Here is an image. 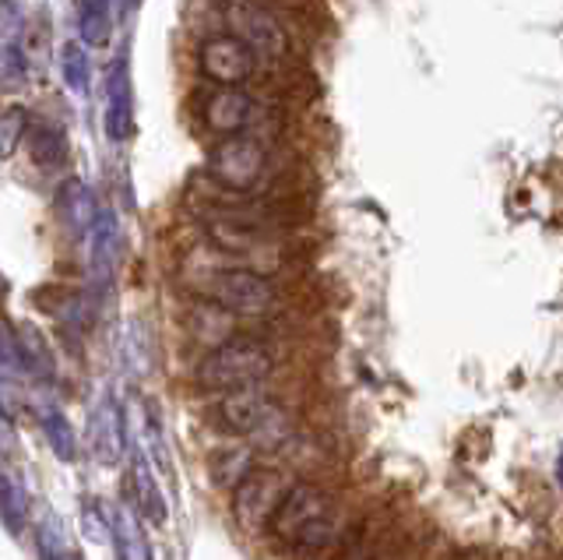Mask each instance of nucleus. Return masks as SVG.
<instances>
[{
	"label": "nucleus",
	"mask_w": 563,
	"mask_h": 560,
	"mask_svg": "<svg viewBox=\"0 0 563 560\" xmlns=\"http://www.w3.org/2000/svg\"><path fill=\"white\" fill-rule=\"evenodd\" d=\"M113 29V11L106 0H78V36L88 46H102L110 40Z\"/></svg>",
	"instance_id": "obj_17"
},
{
	"label": "nucleus",
	"mask_w": 563,
	"mask_h": 560,
	"mask_svg": "<svg viewBox=\"0 0 563 560\" xmlns=\"http://www.w3.org/2000/svg\"><path fill=\"white\" fill-rule=\"evenodd\" d=\"M106 4H110V11H128L134 0H106Z\"/></svg>",
	"instance_id": "obj_22"
},
{
	"label": "nucleus",
	"mask_w": 563,
	"mask_h": 560,
	"mask_svg": "<svg viewBox=\"0 0 563 560\" xmlns=\"http://www.w3.org/2000/svg\"><path fill=\"white\" fill-rule=\"evenodd\" d=\"M374 560H395V557H387V553H377Z\"/></svg>",
	"instance_id": "obj_23"
},
{
	"label": "nucleus",
	"mask_w": 563,
	"mask_h": 560,
	"mask_svg": "<svg viewBox=\"0 0 563 560\" xmlns=\"http://www.w3.org/2000/svg\"><path fill=\"white\" fill-rule=\"evenodd\" d=\"M25 507H29L25 486L14 480L11 469H4V521H8V529H14L18 518H25Z\"/></svg>",
	"instance_id": "obj_20"
},
{
	"label": "nucleus",
	"mask_w": 563,
	"mask_h": 560,
	"mask_svg": "<svg viewBox=\"0 0 563 560\" xmlns=\"http://www.w3.org/2000/svg\"><path fill=\"white\" fill-rule=\"evenodd\" d=\"M225 19L233 25V36H240L257 57L278 61L289 54L286 29H282V22L268 8L254 4V0H233V4L225 8Z\"/></svg>",
	"instance_id": "obj_8"
},
{
	"label": "nucleus",
	"mask_w": 563,
	"mask_h": 560,
	"mask_svg": "<svg viewBox=\"0 0 563 560\" xmlns=\"http://www.w3.org/2000/svg\"><path fill=\"white\" fill-rule=\"evenodd\" d=\"M57 205H60V216L67 222V230L75 237H92L96 222H99V212L102 208L96 205V195L92 187L85 180H67L57 195Z\"/></svg>",
	"instance_id": "obj_12"
},
{
	"label": "nucleus",
	"mask_w": 563,
	"mask_h": 560,
	"mask_svg": "<svg viewBox=\"0 0 563 560\" xmlns=\"http://www.w3.org/2000/svg\"><path fill=\"white\" fill-rule=\"evenodd\" d=\"M25 145H29L32 163L46 173L60 169L67 163V138L57 124H49V120H35V124L29 128Z\"/></svg>",
	"instance_id": "obj_13"
},
{
	"label": "nucleus",
	"mask_w": 563,
	"mask_h": 560,
	"mask_svg": "<svg viewBox=\"0 0 563 560\" xmlns=\"http://www.w3.org/2000/svg\"><path fill=\"white\" fill-rule=\"evenodd\" d=\"M113 550H117V560H148L141 515L131 504H117V512H113Z\"/></svg>",
	"instance_id": "obj_15"
},
{
	"label": "nucleus",
	"mask_w": 563,
	"mask_h": 560,
	"mask_svg": "<svg viewBox=\"0 0 563 560\" xmlns=\"http://www.w3.org/2000/svg\"><path fill=\"white\" fill-rule=\"evenodd\" d=\"M60 67H64V81L75 96H88V81H92V64H88V54L81 50V43H67L60 54Z\"/></svg>",
	"instance_id": "obj_18"
},
{
	"label": "nucleus",
	"mask_w": 563,
	"mask_h": 560,
	"mask_svg": "<svg viewBox=\"0 0 563 560\" xmlns=\"http://www.w3.org/2000/svg\"><path fill=\"white\" fill-rule=\"evenodd\" d=\"M88 437H92V451H96L99 462H117L120 454H123V444H128V430H123V413L113 402V395H102L96 402Z\"/></svg>",
	"instance_id": "obj_11"
},
{
	"label": "nucleus",
	"mask_w": 563,
	"mask_h": 560,
	"mask_svg": "<svg viewBox=\"0 0 563 560\" xmlns=\"http://www.w3.org/2000/svg\"><path fill=\"white\" fill-rule=\"evenodd\" d=\"M29 128H32L29 113L22 107H8V113H4V155H11L18 142H25Z\"/></svg>",
	"instance_id": "obj_21"
},
{
	"label": "nucleus",
	"mask_w": 563,
	"mask_h": 560,
	"mask_svg": "<svg viewBox=\"0 0 563 560\" xmlns=\"http://www.w3.org/2000/svg\"><path fill=\"white\" fill-rule=\"evenodd\" d=\"M257 102L246 96L243 89H216L201 107V120L211 134L219 138H236L246 131V124L254 120Z\"/></svg>",
	"instance_id": "obj_10"
},
{
	"label": "nucleus",
	"mask_w": 563,
	"mask_h": 560,
	"mask_svg": "<svg viewBox=\"0 0 563 560\" xmlns=\"http://www.w3.org/2000/svg\"><path fill=\"white\" fill-rule=\"evenodd\" d=\"M198 67L208 81H216L219 89H240L243 81H251L257 72V54L233 32H219L208 36L198 50Z\"/></svg>",
	"instance_id": "obj_7"
},
{
	"label": "nucleus",
	"mask_w": 563,
	"mask_h": 560,
	"mask_svg": "<svg viewBox=\"0 0 563 560\" xmlns=\"http://www.w3.org/2000/svg\"><path fill=\"white\" fill-rule=\"evenodd\" d=\"M198 293L208 304L236 314V318H261L278 304V286L264 272L246 265L216 268L198 283Z\"/></svg>",
	"instance_id": "obj_3"
},
{
	"label": "nucleus",
	"mask_w": 563,
	"mask_h": 560,
	"mask_svg": "<svg viewBox=\"0 0 563 560\" xmlns=\"http://www.w3.org/2000/svg\"><path fill=\"white\" fill-rule=\"evenodd\" d=\"M208 177L229 195H251L268 177V149L251 134L222 138L208 152Z\"/></svg>",
	"instance_id": "obj_5"
},
{
	"label": "nucleus",
	"mask_w": 563,
	"mask_h": 560,
	"mask_svg": "<svg viewBox=\"0 0 563 560\" xmlns=\"http://www.w3.org/2000/svg\"><path fill=\"white\" fill-rule=\"evenodd\" d=\"M292 490L286 472L272 465H254L233 486V518L246 536H268L282 501Z\"/></svg>",
	"instance_id": "obj_4"
},
{
	"label": "nucleus",
	"mask_w": 563,
	"mask_h": 560,
	"mask_svg": "<svg viewBox=\"0 0 563 560\" xmlns=\"http://www.w3.org/2000/svg\"><path fill=\"white\" fill-rule=\"evenodd\" d=\"M211 419H216L219 430L233 437H264V433H278V424H286V413L261 388H246V392L222 395L211 406Z\"/></svg>",
	"instance_id": "obj_6"
},
{
	"label": "nucleus",
	"mask_w": 563,
	"mask_h": 560,
	"mask_svg": "<svg viewBox=\"0 0 563 560\" xmlns=\"http://www.w3.org/2000/svg\"><path fill=\"white\" fill-rule=\"evenodd\" d=\"M106 138L113 145H123L134 131V85H131V64L120 57L110 72V85H106Z\"/></svg>",
	"instance_id": "obj_9"
},
{
	"label": "nucleus",
	"mask_w": 563,
	"mask_h": 560,
	"mask_svg": "<svg viewBox=\"0 0 563 560\" xmlns=\"http://www.w3.org/2000/svg\"><path fill=\"white\" fill-rule=\"evenodd\" d=\"M275 374V356L254 339H229L225 345L211 349L208 356H201L194 381L198 388L211 395H233L246 388H261L264 381Z\"/></svg>",
	"instance_id": "obj_2"
},
{
	"label": "nucleus",
	"mask_w": 563,
	"mask_h": 560,
	"mask_svg": "<svg viewBox=\"0 0 563 560\" xmlns=\"http://www.w3.org/2000/svg\"><path fill=\"white\" fill-rule=\"evenodd\" d=\"M35 416H40L46 441L53 444V454L64 462H75L78 459V433L70 427V419L64 416V409L57 402H35Z\"/></svg>",
	"instance_id": "obj_14"
},
{
	"label": "nucleus",
	"mask_w": 563,
	"mask_h": 560,
	"mask_svg": "<svg viewBox=\"0 0 563 560\" xmlns=\"http://www.w3.org/2000/svg\"><path fill=\"white\" fill-rule=\"evenodd\" d=\"M334 525H339V507H334L331 494H324L317 483H292L268 536L282 550L299 557H317L331 547Z\"/></svg>",
	"instance_id": "obj_1"
},
{
	"label": "nucleus",
	"mask_w": 563,
	"mask_h": 560,
	"mask_svg": "<svg viewBox=\"0 0 563 560\" xmlns=\"http://www.w3.org/2000/svg\"><path fill=\"white\" fill-rule=\"evenodd\" d=\"M88 243H92V268L99 278H106L117 265V248H120V230H117L113 208H102L99 212V222H96L92 237H88Z\"/></svg>",
	"instance_id": "obj_16"
},
{
	"label": "nucleus",
	"mask_w": 563,
	"mask_h": 560,
	"mask_svg": "<svg viewBox=\"0 0 563 560\" xmlns=\"http://www.w3.org/2000/svg\"><path fill=\"white\" fill-rule=\"evenodd\" d=\"M0 75H4V89H18V85L29 81V57L25 50L14 40H4V57H0Z\"/></svg>",
	"instance_id": "obj_19"
}]
</instances>
